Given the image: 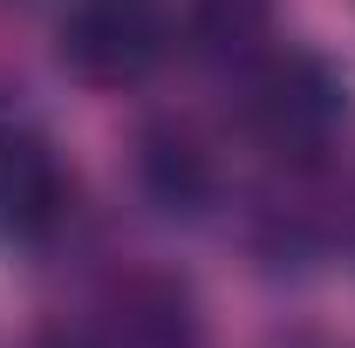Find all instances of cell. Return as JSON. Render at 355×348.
<instances>
[{"label":"cell","instance_id":"277c9868","mask_svg":"<svg viewBox=\"0 0 355 348\" xmlns=\"http://www.w3.org/2000/svg\"><path fill=\"white\" fill-rule=\"evenodd\" d=\"M110 314H116V342L123 348H205L198 301L171 273H130L110 294Z\"/></svg>","mask_w":355,"mask_h":348},{"label":"cell","instance_id":"7a4b0ae2","mask_svg":"<svg viewBox=\"0 0 355 348\" xmlns=\"http://www.w3.org/2000/svg\"><path fill=\"white\" fill-rule=\"evenodd\" d=\"M69 218V171L28 130H0V239H42Z\"/></svg>","mask_w":355,"mask_h":348},{"label":"cell","instance_id":"3957f363","mask_svg":"<svg viewBox=\"0 0 355 348\" xmlns=\"http://www.w3.org/2000/svg\"><path fill=\"white\" fill-rule=\"evenodd\" d=\"M335 110H342V89L314 62H273L253 82V123L273 150H308L335 123Z\"/></svg>","mask_w":355,"mask_h":348},{"label":"cell","instance_id":"8992f818","mask_svg":"<svg viewBox=\"0 0 355 348\" xmlns=\"http://www.w3.org/2000/svg\"><path fill=\"white\" fill-rule=\"evenodd\" d=\"M191 35L205 48L239 55V48H253L266 35V0H198L191 7Z\"/></svg>","mask_w":355,"mask_h":348},{"label":"cell","instance_id":"ba28073f","mask_svg":"<svg viewBox=\"0 0 355 348\" xmlns=\"http://www.w3.org/2000/svg\"><path fill=\"white\" fill-rule=\"evenodd\" d=\"M48 348H89V342H69V335H55V342H48Z\"/></svg>","mask_w":355,"mask_h":348},{"label":"cell","instance_id":"5b68a950","mask_svg":"<svg viewBox=\"0 0 355 348\" xmlns=\"http://www.w3.org/2000/svg\"><path fill=\"white\" fill-rule=\"evenodd\" d=\"M137 177H144V191L164 212H191L212 191V157L184 123H150L137 137Z\"/></svg>","mask_w":355,"mask_h":348},{"label":"cell","instance_id":"6da1fadb","mask_svg":"<svg viewBox=\"0 0 355 348\" xmlns=\"http://www.w3.org/2000/svg\"><path fill=\"white\" fill-rule=\"evenodd\" d=\"M164 55V28L150 0H83L62 28V62L83 82H137Z\"/></svg>","mask_w":355,"mask_h":348},{"label":"cell","instance_id":"52a82bcc","mask_svg":"<svg viewBox=\"0 0 355 348\" xmlns=\"http://www.w3.org/2000/svg\"><path fill=\"white\" fill-rule=\"evenodd\" d=\"M273 348H342V342H328V335H314V328H294V335H280Z\"/></svg>","mask_w":355,"mask_h":348}]
</instances>
